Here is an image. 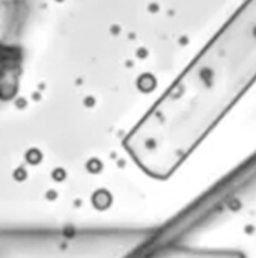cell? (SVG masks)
<instances>
[{
    "instance_id": "6da1fadb",
    "label": "cell",
    "mask_w": 256,
    "mask_h": 258,
    "mask_svg": "<svg viewBox=\"0 0 256 258\" xmlns=\"http://www.w3.org/2000/svg\"><path fill=\"white\" fill-rule=\"evenodd\" d=\"M256 82V0H247L125 139L151 177H170Z\"/></svg>"
}]
</instances>
